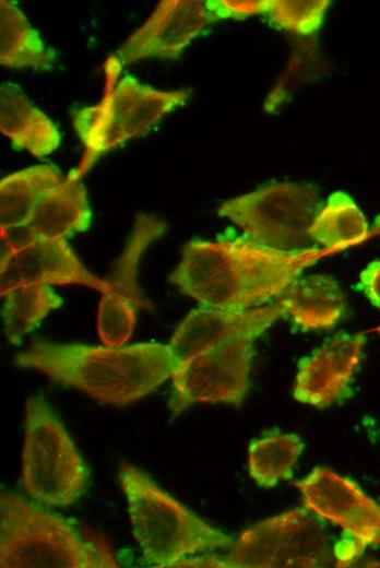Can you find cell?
<instances>
[{
  "label": "cell",
  "mask_w": 380,
  "mask_h": 568,
  "mask_svg": "<svg viewBox=\"0 0 380 568\" xmlns=\"http://www.w3.org/2000/svg\"><path fill=\"white\" fill-rule=\"evenodd\" d=\"M332 252L314 246L282 251L246 237L193 239L168 280L201 306L247 310L278 297L309 265Z\"/></svg>",
  "instance_id": "obj_1"
},
{
  "label": "cell",
  "mask_w": 380,
  "mask_h": 568,
  "mask_svg": "<svg viewBox=\"0 0 380 568\" xmlns=\"http://www.w3.org/2000/svg\"><path fill=\"white\" fill-rule=\"evenodd\" d=\"M168 345L109 347L34 341L14 357L21 368L111 405H129L164 383L177 365Z\"/></svg>",
  "instance_id": "obj_2"
},
{
  "label": "cell",
  "mask_w": 380,
  "mask_h": 568,
  "mask_svg": "<svg viewBox=\"0 0 380 568\" xmlns=\"http://www.w3.org/2000/svg\"><path fill=\"white\" fill-rule=\"evenodd\" d=\"M106 87L102 100L93 106L73 109V128L84 146V155L69 174L81 179L96 159L117 145L146 133L176 108L183 106L192 91L157 90L126 73L114 57L104 66Z\"/></svg>",
  "instance_id": "obj_3"
},
{
  "label": "cell",
  "mask_w": 380,
  "mask_h": 568,
  "mask_svg": "<svg viewBox=\"0 0 380 568\" xmlns=\"http://www.w3.org/2000/svg\"><path fill=\"white\" fill-rule=\"evenodd\" d=\"M120 487L128 502L133 535L147 567H171L181 558L217 548L235 541L207 524L140 469L121 462Z\"/></svg>",
  "instance_id": "obj_4"
},
{
  "label": "cell",
  "mask_w": 380,
  "mask_h": 568,
  "mask_svg": "<svg viewBox=\"0 0 380 568\" xmlns=\"http://www.w3.org/2000/svg\"><path fill=\"white\" fill-rule=\"evenodd\" d=\"M1 568L118 567L104 541L83 537L67 519L23 496L0 494Z\"/></svg>",
  "instance_id": "obj_5"
},
{
  "label": "cell",
  "mask_w": 380,
  "mask_h": 568,
  "mask_svg": "<svg viewBox=\"0 0 380 568\" xmlns=\"http://www.w3.org/2000/svg\"><path fill=\"white\" fill-rule=\"evenodd\" d=\"M22 484L36 502L67 507L85 492L90 470L63 424L43 397L24 412Z\"/></svg>",
  "instance_id": "obj_6"
},
{
  "label": "cell",
  "mask_w": 380,
  "mask_h": 568,
  "mask_svg": "<svg viewBox=\"0 0 380 568\" xmlns=\"http://www.w3.org/2000/svg\"><path fill=\"white\" fill-rule=\"evenodd\" d=\"M319 188L307 182H274L219 204L216 213L265 247L295 251L317 246L309 236L321 209Z\"/></svg>",
  "instance_id": "obj_7"
},
{
  "label": "cell",
  "mask_w": 380,
  "mask_h": 568,
  "mask_svg": "<svg viewBox=\"0 0 380 568\" xmlns=\"http://www.w3.org/2000/svg\"><path fill=\"white\" fill-rule=\"evenodd\" d=\"M221 559L225 568H314L330 566L333 555L320 521L295 508L247 529Z\"/></svg>",
  "instance_id": "obj_8"
},
{
  "label": "cell",
  "mask_w": 380,
  "mask_h": 568,
  "mask_svg": "<svg viewBox=\"0 0 380 568\" xmlns=\"http://www.w3.org/2000/svg\"><path fill=\"white\" fill-rule=\"evenodd\" d=\"M253 341L235 338L179 360L170 377L171 415L199 403L239 406L250 388Z\"/></svg>",
  "instance_id": "obj_9"
},
{
  "label": "cell",
  "mask_w": 380,
  "mask_h": 568,
  "mask_svg": "<svg viewBox=\"0 0 380 568\" xmlns=\"http://www.w3.org/2000/svg\"><path fill=\"white\" fill-rule=\"evenodd\" d=\"M166 228L165 221L155 215H136L132 232L107 280L109 291L100 297L97 331L103 345L124 346L135 326L136 309H153L139 285L138 271L143 253Z\"/></svg>",
  "instance_id": "obj_10"
},
{
  "label": "cell",
  "mask_w": 380,
  "mask_h": 568,
  "mask_svg": "<svg viewBox=\"0 0 380 568\" xmlns=\"http://www.w3.org/2000/svg\"><path fill=\"white\" fill-rule=\"evenodd\" d=\"M295 485L307 509L340 526L361 552L365 546H380V507L354 482L318 466Z\"/></svg>",
  "instance_id": "obj_11"
},
{
  "label": "cell",
  "mask_w": 380,
  "mask_h": 568,
  "mask_svg": "<svg viewBox=\"0 0 380 568\" xmlns=\"http://www.w3.org/2000/svg\"><path fill=\"white\" fill-rule=\"evenodd\" d=\"M215 20L205 1L163 0L112 56L122 68L147 59H177Z\"/></svg>",
  "instance_id": "obj_12"
},
{
  "label": "cell",
  "mask_w": 380,
  "mask_h": 568,
  "mask_svg": "<svg viewBox=\"0 0 380 568\" xmlns=\"http://www.w3.org/2000/svg\"><path fill=\"white\" fill-rule=\"evenodd\" d=\"M88 286L99 293L109 291L107 280L91 273L79 260L66 238L36 237L0 260V295L23 285Z\"/></svg>",
  "instance_id": "obj_13"
},
{
  "label": "cell",
  "mask_w": 380,
  "mask_h": 568,
  "mask_svg": "<svg viewBox=\"0 0 380 568\" xmlns=\"http://www.w3.org/2000/svg\"><path fill=\"white\" fill-rule=\"evenodd\" d=\"M284 316L278 304L247 310H224L201 306L178 326L168 344L179 362L214 345L239 336H260Z\"/></svg>",
  "instance_id": "obj_14"
},
{
  "label": "cell",
  "mask_w": 380,
  "mask_h": 568,
  "mask_svg": "<svg viewBox=\"0 0 380 568\" xmlns=\"http://www.w3.org/2000/svg\"><path fill=\"white\" fill-rule=\"evenodd\" d=\"M365 342L361 333L339 334L304 358L295 379V399L324 409L342 398L360 362Z\"/></svg>",
  "instance_id": "obj_15"
},
{
  "label": "cell",
  "mask_w": 380,
  "mask_h": 568,
  "mask_svg": "<svg viewBox=\"0 0 380 568\" xmlns=\"http://www.w3.org/2000/svg\"><path fill=\"white\" fill-rule=\"evenodd\" d=\"M277 304L302 330L331 329L345 312L344 294L330 276L297 277L278 297Z\"/></svg>",
  "instance_id": "obj_16"
},
{
  "label": "cell",
  "mask_w": 380,
  "mask_h": 568,
  "mask_svg": "<svg viewBox=\"0 0 380 568\" xmlns=\"http://www.w3.org/2000/svg\"><path fill=\"white\" fill-rule=\"evenodd\" d=\"M92 211L81 179L67 175L43 194L27 228L39 238H67L90 228Z\"/></svg>",
  "instance_id": "obj_17"
},
{
  "label": "cell",
  "mask_w": 380,
  "mask_h": 568,
  "mask_svg": "<svg viewBox=\"0 0 380 568\" xmlns=\"http://www.w3.org/2000/svg\"><path fill=\"white\" fill-rule=\"evenodd\" d=\"M0 130L16 150L43 157L60 144L56 125L24 95L19 86H0Z\"/></svg>",
  "instance_id": "obj_18"
},
{
  "label": "cell",
  "mask_w": 380,
  "mask_h": 568,
  "mask_svg": "<svg viewBox=\"0 0 380 568\" xmlns=\"http://www.w3.org/2000/svg\"><path fill=\"white\" fill-rule=\"evenodd\" d=\"M56 52L47 47L25 14L12 1H0V63L13 69L50 71Z\"/></svg>",
  "instance_id": "obj_19"
},
{
  "label": "cell",
  "mask_w": 380,
  "mask_h": 568,
  "mask_svg": "<svg viewBox=\"0 0 380 568\" xmlns=\"http://www.w3.org/2000/svg\"><path fill=\"white\" fill-rule=\"evenodd\" d=\"M63 180L60 170L39 164L14 171L0 180V228L26 225L38 201Z\"/></svg>",
  "instance_id": "obj_20"
},
{
  "label": "cell",
  "mask_w": 380,
  "mask_h": 568,
  "mask_svg": "<svg viewBox=\"0 0 380 568\" xmlns=\"http://www.w3.org/2000/svg\"><path fill=\"white\" fill-rule=\"evenodd\" d=\"M369 235L368 223L353 198L335 191L321 206L309 236L322 248L337 251L358 244Z\"/></svg>",
  "instance_id": "obj_21"
},
{
  "label": "cell",
  "mask_w": 380,
  "mask_h": 568,
  "mask_svg": "<svg viewBox=\"0 0 380 568\" xmlns=\"http://www.w3.org/2000/svg\"><path fill=\"white\" fill-rule=\"evenodd\" d=\"M2 305L3 331L11 344L19 345L63 300L48 285L29 284L11 289Z\"/></svg>",
  "instance_id": "obj_22"
},
{
  "label": "cell",
  "mask_w": 380,
  "mask_h": 568,
  "mask_svg": "<svg viewBox=\"0 0 380 568\" xmlns=\"http://www.w3.org/2000/svg\"><path fill=\"white\" fill-rule=\"evenodd\" d=\"M304 447L295 434L272 433L251 441L248 448L250 476L263 487L289 478Z\"/></svg>",
  "instance_id": "obj_23"
},
{
  "label": "cell",
  "mask_w": 380,
  "mask_h": 568,
  "mask_svg": "<svg viewBox=\"0 0 380 568\" xmlns=\"http://www.w3.org/2000/svg\"><path fill=\"white\" fill-rule=\"evenodd\" d=\"M330 5L329 0H269L265 14L278 29L311 36L321 27Z\"/></svg>",
  "instance_id": "obj_24"
},
{
  "label": "cell",
  "mask_w": 380,
  "mask_h": 568,
  "mask_svg": "<svg viewBox=\"0 0 380 568\" xmlns=\"http://www.w3.org/2000/svg\"><path fill=\"white\" fill-rule=\"evenodd\" d=\"M205 2L215 22L264 14L269 8V0H206Z\"/></svg>",
  "instance_id": "obj_25"
},
{
  "label": "cell",
  "mask_w": 380,
  "mask_h": 568,
  "mask_svg": "<svg viewBox=\"0 0 380 568\" xmlns=\"http://www.w3.org/2000/svg\"><path fill=\"white\" fill-rule=\"evenodd\" d=\"M358 288L372 305L380 308V260L372 261L363 270Z\"/></svg>",
  "instance_id": "obj_26"
},
{
  "label": "cell",
  "mask_w": 380,
  "mask_h": 568,
  "mask_svg": "<svg viewBox=\"0 0 380 568\" xmlns=\"http://www.w3.org/2000/svg\"><path fill=\"white\" fill-rule=\"evenodd\" d=\"M171 567H221L225 568L219 556H187L174 563Z\"/></svg>",
  "instance_id": "obj_27"
},
{
  "label": "cell",
  "mask_w": 380,
  "mask_h": 568,
  "mask_svg": "<svg viewBox=\"0 0 380 568\" xmlns=\"http://www.w3.org/2000/svg\"><path fill=\"white\" fill-rule=\"evenodd\" d=\"M376 331H378V332L380 333V327H378V328L376 329Z\"/></svg>",
  "instance_id": "obj_28"
}]
</instances>
